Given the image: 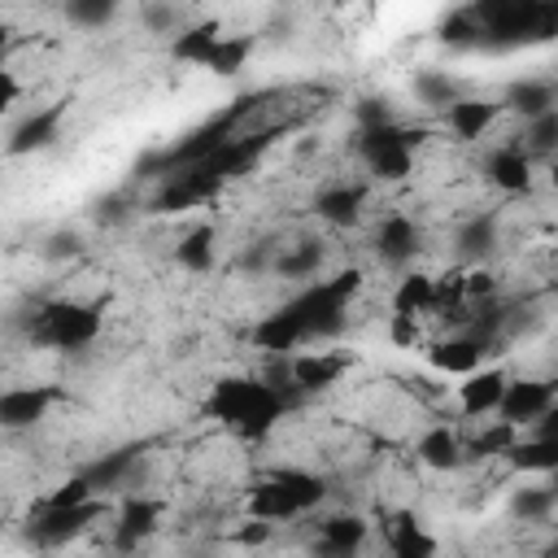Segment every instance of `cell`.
Masks as SVG:
<instances>
[{"instance_id":"obj_1","label":"cell","mask_w":558,"mask_h":558,"mask_svg":"<svg viewBox=\"0 0 558 558\" xmlns=\"http://www.w3.org/2000/svg\"><path fill=\"white\" fill-rule=\"evenodd\" d=\"M357 288H362V270L357 266H349V270H340L331 279L310 283L301 296H292L288 305H279L275 314H266L253 327V344L270 349V353H288V349H296L305 340L336 336L344 327V310H349Z\"/></svg>"},{"instance_id":"obj_2","label":"cell","mask_w":558,"mask_h":558,"mask_svg":"<svg viewBox=\"0 0 558 558\" xmlns=\"http://www.w3.org/2000/svg\"><path fill=\"white\" fill-rule=\"evenodd\" d=\"M205 414L214 418V423H222L227 432H235V436H244V440H262L275 423H279V414H283V397H279V388H270V384H262V379H218L214 388H209V397H205Z\"/></svg>"},{"instance_id":"obj_3","label":"cell","mask_w":558,"mask_h":558,"mask_svg":"<svg viewBox=\"0 0 558 558\" xmlns=\"http://www.w3.org/2000/svg\"><path fill=\"white\" fill-rule=\"evenodd\" d=\"M323 497H327V484L314 471L279 466V471H270L266 480H257L248 488L244 510H248V519H262V523H288V519L314 510Z\"/></svg>"},{"instance_id":"obj_4","label":"cell","mask_w":558,"mask_h":558,"mask_svg":"<svg viewBox=\"0 0 558 558\" xmlns=\"http://www.w3.org/2000/svg\"><path fill=\"white\" fill-rule=\"evenodd\" d=\"M100 336V305L83 301H48L31 318V340L48 349H83Z\"/></svg>"},{"instance_id":"obj_5","label":"cell","mask_w":558,"mask_h":558,"mask_svg":"<svg viewBox=\"0 0 558 558\" xmlns=\"http://www.w3.org/2000/svg\"><path fill=\"white\" fill-rule=\"evenodd\" d=\"M418 140H423V131H410L401 122H379V126H366L357 135V153L371 166V174L397 183L414 170V144Z\"/></svg>"},{"instance_id":"obj_6","label":"cell","mask_w":558,"mask_h":558,"mask_svg":"<svg viewBox=\"0 0 558 558\" xmlns=\"http://www.w3.org/2000/svg\"><path fill=\"white\" fill-rule=\"evenodd\" d=\"M554 410V384L549 379H506V392H501V405H497V423L506 427H527L536 418H545Z\"/></svg>"},{"instance_id":"obj_7","label":"cell","mask_w":558,"mask_h":558,"mask_svg":"<svg viewBox=\"0 0 558 558\" xmlns=\"http://www.w3.org/2000/svg\"><path fill=\"white\" fill-rule=\"evenodd\" d=\"M96 519H105V501H83V506H65V510H39L31 519V541L35 545H65L74 536H83Z\"/></svg>"},{"instance_id":"obj_8","label":"cell","mask_w":558,"mask_h":558,"mask_svg":"<svg viewBox=\"0 0 558 558\" xmlns=\"http://www.w3.org/2000/svg\"><path fill=\"white\" fill-rule=\"evenodd\" d=\"M57 401H61V388H52V384L4 388V392H0V427H9V432L35 427V423L57 405Z\"/></svg>"},{"instance_id":"obj_9","label":"cell","mask_w":558,"mask_h":558,"mask_svg":"<svg viewBox=\"0 0 558 558\" xmlns=\"http://www.w3.org/2000/svg\"><path fill=\"white\" fill-rule=\"evenodd\" d=\"M501 392H506V371H501V366H488V371L480 366V371L462 375V384H458V410H462L466 418L497 414Z\"/></svg>"},{"instance_id":"obj_10","label":"cell","mask_w":558,"mask_h":558,"mask_svg":"<svg viewBox=\"0 0 558 558\" xmlns=\"http://www.w3.org/2000/svg\"><path fill=\"white\" fill-rule=\"evenodd\" d=\"M161 523V501L153 497H126L118 510V527H113V545L118 549H140V541H148Z\"/></svg>"},{"instance_id":"obj_11","label":"cell","mask_w":558,"mask_h":558,"mask_svg":"<svg viewBox=\"0 0 558 558\" xmlns=\"http://www.w3.org/2000/svg\"><path fill=\"white\" fill-rule=\"evenodd\" d=\"M65 100H57V105H48V109H35L13 135H9V153H39V148H48V144H57L61 140V118H65Z\"/></svg>"},{"instance_id":"obj_12","label":"cell","mask_w":558,"mask_h":558,"mask_svg":"<svg viewBox=\"0 0 558 558\" xmlns=\"http://www.w3.org/2000/svg\"><path fill=\"white\" fill-rule=\"evenodd\" d=\"M366 519L362 514H331L318 523V558H353L366 541Z\"/></svg>"},{"instance_id":"obj_13","label":"cell","mask_w":558,"mask_h":558,"mask_svg":"<svg viewBox=\"0 0 558 558\" xmlns=\"http://www.w3.org/2000/svg\"><path fill=\"white\" fill-rule=\"evenodd\" d=\"M344 371H349V357H344V353L310 349V353H296V357H292V384L305 388V392H323V388H331Z\"/></svg>"},{"instance_id":"obj_14","label":"cell","mask_w":558,"mask_h":558,"mask_svg":"<svg viewBox=\"0 0 558 558\" xmlns=\"http://www.w3.org/2000/svg\"><path fill=\"white\" fill-rule=\"evenodd\" d=\"M480 357H484V344L475 340V336H453V340H436L432 349H427V362L436 366V371H445V375H471V371H480Z\"/></svg>"},{"instance_id":"obj_15","label":"cell","mask_w":558,"mask_h":558,"mask_svg":"<svg viewBox=\"0 0 558 558\" xmlns=\"http://www.w3.org/2000/svg\"><path fill=\"white\" fill-rule=\"evenodd\" d=\"M362 205H366V187H357V183H336V187H323L314 196V214L323 222H336V227L357 222Z\"/></svg>"},{"instance_id":"obj_16","label":"cell","mask_w":558,"mask_h":558,"mask_svg":"<svg viewBox=\"0 0 558 558\" xmlns=\"http://www.w3.org/2000/svg\"><path fill=\"white\" fill-rule=\"evenodd\" d=\"M384 536H388V554L392 558H436V541H432L427 527H418L414 514H392Z\"/></svg>"},{"instance_id":"obj_17","label":"cell","mask_w":558,"mask_h":558,"mask_svg":"<svg viewBox=\"0 0 558 558\" xmlns=\"http://www.w3.org/2000/svg\"><path fill=\"white\" fill-rule=\"evenodd\" d=\"M488 179L501 192H527V183H532V157L519 144H506V148H497L488 157Z\"/></svg>"},{"instance_id":"obj_18","label":"cell","mask_w":558,"mask_h":558,"mask_svg":"<svg viewBox=\"0 0 558 558\" xmlns=\"http://www.w3.org/2000/svg\"><path fill=\"white\" fill-rule=\"evenodd\" d=\"M375 248H379V257H384V262H392V266H405V262L418 253V231H414V222H410L405 214H392V218H384Z\"/></svg>"},{"instance_id":"obj_19","label":"cell","mask_w":558,"mask_h":558,"mask_svg":"<svg viewBox=\"0 0 558 558\" xmlns=\"http://www.w3.org/2000/svg\"><path fill=\"white\" fill-rule=\"evenodd\" d=\"M458 458H462V440H458V432H453L449 423H436V427H427V432L418 436V462H423V466H432V471H453Z\"/></svg>"},{"instance_id":"obj_20","label":"cell","mask_w":558,"mask_h":558,"mask_svg":"<svg viewBox=\"0 0 558 558\" xmlns=\"http://www.w3.org/2000/svg\"><path fill=\"white\" fill-rule=\"evenodd\" d=\"M497 118V105L493 100H480V96H458L449 105V126L458 140H480Z\"/></svg>"},{"instance_id":"obj_21","label":"cell","mask_w":558,"mask_h":558,"mask_svg":"<svg viewBox=\"0 0 558 558\" xmlns=\"http://www.w3.org/2000/svg\"><path fill=\"white\" fill-rule=\"evenodd\" d=\"M432 301H436V279L423 270H410L392 292V318H418L432 310Z\"/></svg>"},{"instance_id":"obj_22","label":"cell","mask_w":558,"mask_h":558,"mask_svg":"<svg viewBox=\"0 0 558 558\" xmlns=\"http://www.w3.org/2000/svg\"><path fill=\"white\" fill-rule=\"evenodd\" d=\"M218 22H196V26H187L183 35H174V61H183V65H209V57H214V48H218Z\"/></svg>"},{"instance_id":"obj_23","label":"cell","mask_w":558,"mask_h":558,"mask_svg":"<svg viewBox=\"0 0 558 558\" xmlns=\"http://www.w3.org/2000/svg\"><path fill=\"white\" fill-rule=\"evenodd\" d=\"M506 458H510V466H519V471H554L558 466V440L554 436H532V440H514L510 449H506Z\"/></svg>"},{"instance_id":"obj_24","label":"cell","mask_w":558,"mask_h":558,"mask_svg":"<svg viewBox=\"0 0 558 558\" xmlns=\"http://www.w3.org/2000/svg\"><path fill=\"white\" fill-rule=\"evenodd\" d=\"M506 105L510 109H519L527 122H536V118H545V113H554V87L549 83H541V78H527V83H514L510 92H506Z\"/></svg>"},{"instance_id":"obj_25","label":"cell","mask_w":558,"mask_h":558,"mask_svg":"<svg viewBox=\"0 0 558 558\" xmlns=\"http://www.w3.org/2000/svg\"><path fill=\"white\" fill-rule=\"evenodd\" d=\"M248 52H253V39H248V35H222L205 70H214L218 78H231V74H240V70H244Z\"/></svg>"},{"instance_id":"obj_26","label":"cell","mask_w":558,"mask_h":558,"mask_svg":"<svg viewBox=\"0 0 558 558\" xmlns=\"http://www.w3.org/2000/svg\"><path fill=\"white\" fill-rule=\"evenodd\" d=\"M174 257L187 270H209L214 266V227H196L174 244Z\"/></svg>"},{"instance_id":"obj_27","label":"cell","mask_w":558,"mask_h":558,"mask_svg":"<svg viewBox=\"0 0 558 558\" xmlns=\"http://www.w3.org/2000/svg\"><path fill=\"white\" fill-rule=\"evenodd\" d=\"M414 96H418V105H427V109H449V105L458 100V87H453L449 74L423 70V74L414 78Z\"/></svg>"},{"instance_id":"obj_28","label":"cell","mask_w":558,"mask_h":558,"mask_svg":"<svg viewBox=\"0 0 558 558\" xmlns=\"http://www.w3.org/2000/svg\"><path fill=\"white\" fill-rule=\"evenodd\" d=\"M135 466V449H118V453H109V458H100L92 471H83L87 480H92V488L100 493V488H118L122 480H126V471Z\"/></svg>"},{"instance_id":"obj_29","label":"cell","mask_w":558,"mask_h":558,"mask_svg":"<svg viewBox=\"0 0 558 558\" xmlns=\"http://www.w3.org/2000/svg\"><path fill=\"white\" fill-rule=\"evenodd\" d=\"M83 501H96V488H92L87 475H70L61 488H52V493L44 497L39 510H65V506H83Z\"/></svg>"},{"instance_id":"obj_30","label":"cell","mask_w":558,"mask_h":558,"mask_svg":"<svg viewBox=\"0 0 558 558\" xmlns=\"http://www.w3.org/2000/svg\"><path fill=\"white\" fill-rule=\"evenodd\" d=\"M318 262H323V248H318V244H301V248L283 253V257L275 262V270H279L283 279H310V275L318 270Z\"/></svg>"},{"instance_id":"obj_31","label":"cell","mask_w":558,"mask_h":558,"mask_svg":"<svg viewBox=\"0 0 558 558\" xmlns=\"http://www.w3.org/2000/svg\"><path fill=\"white\" fill-rule=\"evenodd\" d=\"M549 510H554V488H523V493H514V514L523 523H545Z\"/></svg>"},{"instance_id":"obj_32","label":"cell","mask_w":558,"mask_h":558,"mask_svg":"<svg viewBox=\"0 0 558 558\" xmlns=\"http://www.w3.org/2000/svg\"><path fill=\"white\" fill-rule=\"evenodd\" d=\"M554 144H558V109L554 113H545V118H536V122H527V144H523V153L532 157V153H554Z\"/></svg>"},{"instance_id":"obj_33","label":"cell","mask_w":558,"mask_h":558,"mask_svg":"<svg viewBox=\"0 0 558 558\" xmlns=\"http://www.w3.org/2000/svg\"><path fill=\"white\" fill-rule=\"evenodd\" d=\"M458 240H462V253H471V257H475V253H488V248H493L497 227H493V218H488V214H480V218H471V222L462 227V235H458Z\"/></svg>"},{"instance_id":"obj_34","label":"cell","mask_w":558,"mask_h":558,"mask_svg":"<svg viewBox=\"0 0 558 558\" xmlns=\"http://www.w3.org/2000/svg\"><path fill=\"white\" fill-rule=\"evenodd\" d=\"M70 17L83 22V26H100V22L113 17V4H109V0H74V4H70Z\"/></svg>"},{"instance_id":"obj_35","label":"cell","mask_w":558,"mask_h":558,"mask_svg":"<svg viewBox=\"0 0 558 558\" xmlns=\"http://www.w3.org/2000/svg\"><path fill=\"white\" fill-rule=\"evenodd\" d=\"M17 96H22V83H17V74L0 65V113H9V109L17 105Z\"/></svg>"},{"instance_id":"obj_36","label":"cell","mask_w":558,"mask_h":558,"mask_svg":"<svg viewBox=\"0 0 558 558\" xmlns=\"http://www.w3.org/2000/svg\"><path fill=\"white\" fill-rule=\"evenodd\" d=\"M266 536H270V523H262V519H253V523H244V527L235 532L240 545H262Z\"/></svg>"},{"instance_id":"obj_37","label":"cell","mask_w":558,"mask_h":558,"mask_svg":"<svg viewBox=\"0 0 558 558\" xmlns=\"http://www.w3.org/2000/svg\"><path fill=\"white\" fill-rule=\"evenodd\" d=\"M414 323H418V318H392V340H397V344H410V340H418Z\"/></svg>"},{"instance_id":"obj_38","label":"cell","mask_w":558,"mask_h":558,"mask_svg":"<svg viewBox=\"0 0 558 558\" xmlns=\"http://www.w3.org/2000/svg\"><path fill=\"white\" fill-rule=\"evenodd\" d=\"M144 17H148V26H157V31H170V26H174V9H144Z\"/></svg>"},{"instance_id":"obj_39","label":"cell","mask_w":558,"mask_h":558,"mask_svg":"<svg viewBox=\"0 0 558 558\" xmlns=\"http://www.w3.org/2000/svg\"><path fill=\"white\" fill-rule=\"evenodd\" d=\"M4 48H9V26L0 22V52H4Z\"/></svg>"},{"instance_id":"obj_40","label":"cell","mask_w":558,"mask_h":558,"mask_svg":"<svg viewBox=\"0 0 558 558\" xmlns=\"http://www.w3.org/2000/svg\"><path fill=\"white\" fill-rule=\"evenodd\" d=\"M379 558H392V554H379Z\"/></svg>"}]
</instances>
